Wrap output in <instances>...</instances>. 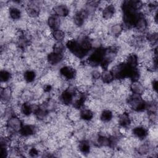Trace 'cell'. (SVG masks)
<instances>
[{"mask_svg": "<svg viewBox=\"0 0 158 158\" xmlns=\"http://www.w3.org/2000/svg\"><path fill=\"white\" fill-rule=\"evenodd\" d=\"M36 130L37 128L35 125L30 124L23 125L19 134L22 137L27 138L33 136L36 132Z\"/></svg>", "mask_w": 158, "mask_h": 158, "instance_id": "15", "label": "cell"}, {"mask_svg": "<svg viewBox=\"0 0 158 158\" xmlns=\"http://www.w3.org/2000/svg\"><path fill=\"white\" fill-rule=\"evenodd\" d=\"M65 48V46L62 42H56L53 45V51L64 54Z\"/></svg>", "mask_w": 158, "mask_h": 158, "instance_id": "32", "label": "cell"}, {"mask_svg": "<svg viewBox=\"0 0 158 158\" xmlns=\"http://www.w3.org/2000/svg\"><path fill=\"white\" fill-rule=\"evenodd\" d=\"M38 149L35 147H32L28 150V154L31 157H36L39 154Z\"/></svg>", "mask_w": 158, "mask_h": 158, "instance_id": "35", "label": "cell"}, {"mask_svg": "<svg viewBox=\"0 0 158 158\" xmlns=\"http://www.w3.org/2000/svg\"><path fill=\"white\" fill-rule=\"evenodd\" d=\"M79 117L85 122H89L92 120L94 117V112L89 107L83 108L79 112Z\"/></svg>", "mask_w": 158, "mask_h": 158, "instance_id": "18", "label": "cell"}, {"mask_svg": "<svg viewBox=\"0 0 158 158\" xmlns=\"http://www.w3.org/2000/svg\"><path fill=\"white\" fill-rule=\"evenodd\" d=\"M101 80L103 82V83L110 84L114 81V80H115V77L111 70L106 69L103 70V71L101 72Z\"/></svg>", "mask_w": 158, "mask_h": 158, "instance_id": "19", "label": "cell"}, {"mask_svg": "<svg viewBox=\"0 0 158 158\" xmlns=\"http://www.w3.org/2000/svg\"><path fill=\"white\" fill-rule=\"evenodd\" d=\"M51 35L52 38L56 42H62L65 37V33L62 30L57 29L51 30Z\"/></svg>", "mask_w": 158, "mask_h": 158, "instance_id": "24", "label": "cell"}, {"mask_svg": "<svg viewBox=\"0 0 158 158\" xmlns=\"http://www.w3.org/2000/svg\"><path fill=\"white\" fill-rule=\"evenodd\" d=\"M133 28H135L137 31L140 33H144L148 28V20L143 14H140Z\"/></svg>", "mask_w": 158, "mask_h": 158, "instance_id": "11", "label": "cell"}, {"mask_svg": "<svg viewBox=\"0 0 158 158\" xmlns=\"http://www.w3.org/2000/svg\"><path fill=\"white\" fill-rule=\"evenodd\" d=\"M5 126L7 129V132L10 133V135L12 136L17 133H19L23 126V123L21 119L17 115H14L7 119Z\"/></svg>", "mask_w": 158, "mask_h": 158, "instance_id": "4", "label": "cell"}, {"mask_svg": "<svg viewBox=\"0 0 158 158\" xmlns=\"http://www.w3.org/2000/svg\"><path fill=\"white\" fill-rule=\"evenodd\" d=\"M146 40L151 44H154L157 41V31H151L148 33L145 36Z\"/></svg>", "mask_w": 158, "mask_h": 158, "instance_id": "31", "label": "cell"}, {"mask_svg": "<svg viewBox=\"0 0 158 158\" xmlns=\"http://www.w3.org/2000/svg\"><path fill=\"white\" fill-rule=\"evenodd\" d=\"M96 143L98 146L109 147V136L104 135H99L96 138Z\"/></svg>", "mask_w": 158, "mask_h": 158, "instance_id": "29", "label": "cell"}, {"mask_svg": "<svg viewBox=\"0 0 158 158\" xmlns=\"http://www.w3.org/2000/svg\"><path fill=\"white\" fill-rule=\"evenodd\" d=\"M130 67L133 69H136L138 67L139 65V58L137 54L135 53L128 54L125 57V59L124 61Z\"/></svg>", "mask_w": 158, "mask_h": 158, "instance_id": "17", "label": "cell"}, {"mask_svg": "<svg viewBox=\"0 0 158 158\" xmlns=\"http://www.w3.org/2000/svg\"><path fill=\"white\" fill-rule=\"evenodd\" d=\"M12 78L11 73L6 70V69H2L0 72V80L1 83H7Z\"/></svg>", "mask_w": 158, "mask_h": 158, "instance_id": "30", "label": "cell"}, {"mask_svg": "<svg viewBox=\"0 0 158 158\" xmlns=\"http://www.w3.org/2000/svg\"><path fill=\"white\" fill-rule=\"evenodd\" d=\"M88 11L86 9H82L77 12L73 17V23L78 27L83 26L85 23V19L88 17Z\"/></svg>", "mask_w": 158, "mask_h": 158, "instance_id": "9", "label": "cell"}, {"mask_svg": "<svg viewBox=\"0 0 158 158\" xmlns=\"http://www.w3.org/2000/svg\"><path fill=\"white\" fill-rule=\"evenodd\" d=\"M149 148H150V147H149V144L144 143L139 146L137 151H138V153L139 154H146L149 152Z\"/></svg>", "mask_w": 158, "mask_h": 158, "instance_id": "33", "label": "cell"}, {"mask_svg": "<svg viewBox=\"0 0 158 158\" xmlns=\"http://www.w3.org/2000/svg\"><path fill=\"white\" fill-rule=\"evenodd\" d=\"M76 89L69 87L63 90L59 94V99L64 106H69L72 104L74 96L77 93Z\"/></svg>", "mask_w": 158, "mask_h": 158, "instance_id": "5", "label": "cell"}, {"mask_svg": "<svg viewBox=\"0 0 158 158\" xmlns=\"http://www.w3.org/2000/svg\"><path fill=\"white\" fill-rule=\"evenodd\" d=\"M116 9L113 4H106L101 11V16L105 20H111L115 15Z\"/></svg>", "mask_w": 158, "mask_h": 158, "instance_id": "8", "label": "cell"}, {"mask_svg": "<svg viewBox=\"0 0 158 158\" xmlns=\"http://www.w3.org/2000/svg\"><path fill=\"white\" fill-rule=\"evenodd\" d=\"M113 118V113L109 109H104L100 114V120L103 122H109Z\"/></svg>", "mask_w": 158, "mask_h": 158, "instance_id": "27", "label": "cell"}, {"mask_svg": "<svg viewBox=\"0 0 158 158\" xmlns=\"http://www.w3.org/2000/svg\"><path fill=\"white\" fill-rule=\"evenodd\" d=\"M78 148L80 152L83 154H87L90 152L91 145L88 140H81L78 144Z\"/></svg>", "mask_w": 158, "mask_h": 158, "instance_id": "25", "label": "cell"}, {"mask_svg": "<svg viewBox=\"0 0 158 158\" xmlns=\"http://www.w3.org/2000/svg\"><path fill=\"white\" fill-rule=\"evenodd\" d=\"M59 73L62 78L67 81H70L75 78L77 72L73 67L70 65H64L59 70Z\"/></svg>", "mask_w": 158, "mask_h": 158, "instance_id": "6", "label": "cell"}, {"mask_svg": "<svg viewBox=\"0 0 158 158\" xmlns=\"http://www.w3.org/2000/svg\"><path fill=\"white\" fill-rule=\"evenodd\" d=\"M12 96V91L9 87H5L1 89V102L6 104L8 102Z\"/></svg>", "mask_w": 158, "mask_h": 158, "instance_id": "23", "label": "cell"}, {"mask_svg": "<svg viewBox=\"0 0 158 158\" xmlns=\"http://www.w3.org/2000/svg\"><path fill=\"white\" fill-rule=\"evenodd\" d=\"M90 74L92 79H93L94 80H98L99 78H101V73L97 70H93Z\"/></svg>", "mask_w": 158, "mask_h": 158, "instance_id": "34", "label": "cell"}, {"mask_svg": "<svg viewBox=\"0 0 158 158\" xmlns=\"http://www.w3.org/2000/svg\"><path fill=\"white\" fill-rule=\"evenodd\" d=\"M47 24L52 30L59 29L61 24L60 19L59 17L54 14H52L48 17Z\"/></svg>", "mask_w": 158, "mask_h": 158, "instance_id": "16", "label": "cell"}, {"mask_svg": "<svg viewBox=\"0 0 158 158\" xmlns=\"http://www.w3.org/2000/svg\"><path fill=\"white\" fill-rule=\"evenodd\" d=\"M22 75L23 79L28 83L33 82L36 78V73L33 70H27Z\"/></svg>", "mask_w": 158, "mask_h": 158, "instance_id": "26", "label": "cell"}, {"mask_svg": "<svg viewBox=\"0 0 158 158\" xmlns=\"http://www.w3.org/2000/svg\"><path fill=\"white\" fill-rule=\"evenodd\" d=\"M131 118L130 114L126 111L121 112L118 116V123L123 128L129 127L131 124Z\"/></svg>", "mask_w": 158, "mask_h": 158, "instance_id": "10", "label": "cell"}, {"mask_svg": "<svg viewBox=\"0 0 158 158\" xmlns=\"http://www.w3.org/2000/svg\"><path fill=\"white\" fill-rule=\"evenodd\" d=\"M133 135L137 138L143 139L148 135V130L146 127L140 125L135 127L132 130Z\"/></svg>", "mask_w": 158, "mask_h": 158, "instance_id": "13", "label": "cell"}, {"mask_svg": "<svg viewBox=\"0 0 158 158\" xmlns=\"http://www.w3.org/2000/svg\"><path fill=\"white\" fill-rule=\"evenodd\" d=\"M151 86L152 88V89L153 92H155L157 93V80L156 79H153L151 81Z\"/></svg>", "mask_w": 158, "mask_h": 158, "instance_id": "37", "label": "cell"}, {"mask_svg": "<svg viewBox=\"0 0 158 158\" xmlns=\"http://www.w3.org/2000/svg\"><path fill=\"white\" fill-rule=\"evenodd\" d=\"M65 47L76 58L83 59L88 53L81 45L78 41L74 39L69 40L65 43Z\"/></svg>", "mask_w": 158, "mask_h": 158, "instance_id": "1", "label": "cell"}, {"mask_svg": "<svg viewBox=\"0 0 158 158\" xmlns=\"http://www.w3.org/2000/svg\"><path fill=\"white\" fill-rule=\"evenodd\" d=\"M9 15L10 18L14 20H18L21 18V10L16 7H11L9 9Z\"/></svg>", "mask_w": 158, "mask_h": 158, "instance_id": "28", "label": "cell"}, {"mask_svg": "<svg viewBox=\"0 0 158 158\" xmlns=\"http://www.w3.org/2000/svg\"><path fill=\"white\" fill-rule=\"evenodd\" d=\"M9 152H8V147L1 146V157L5 158L7 157Z\"/></svg>", "mask_w": 158, "mask_h": 158, "instance_id": "36", "label": "cell"}, {"mask_svg": "<svg viewBox=\"0 0 158 158\" xmlns=\"http://www.w3.org/2000/svg\"><path fill=\"white\" fill-rule=\"evenodd\" d=\"M20 112L25 117H28L33 113V105L28 101H25L22 104L20 107Z\"/></svg>", "mask_w": 158, "mask_h": 158, "instance_id": "21", "label": "cell"}, {"mask_svg": "<svg viewBox=\"0 0 158 158\" xmlns=\"http://www.w3.org/2000/svg\"><path fill=\"white\" fill-rule=\"evenodd\" d=\"M54 14L60 17H66L70 13L68 6L64 4H59L54 6L53 7Z\"/></svg>", "mask_w": 158, "mask_h": 158, "instance_id": "12", "label": "cell"}, {"mask_svg": "<svg viewBox=\"0 0 158 158\" xmlns=\"http://www.w3.org/2000/svg\"><path fill=\"white\" fill-rule=\"evenodd\" d=\"M123 31V25L121 23H116L109 28V34L113 37H118Z\"/></svg>", "mask_w": 158, "mask_h": 158, "instance_id": "20", "label": "cell"}, {"mask_svg": "<svg viewBox=\"0 0 158 158\" xmlns=\"http://www.w3.org/2000/svg\"><path fill=\"white\" fill-rule=\"evenodd\" d=\"M64 54L52 51L48 54L46 60L50 65H56L60 64L64 60Z\"/></svg>", "mask_w": 158, "mask_h": 158, "instance_id": "14", "label": "cell"}, {"mask_svg": "<svg viewBox=\"0 0 158 158\" xmlns=\"http://www.w3.org/2000/svg\"><path fill=\"white\" fill-rule=\"evenodd\" d=\"M106 48L103 47L96 48L88 56V63L93 67H96L101 64L104 58L105 57Z\"/></svg>", "mask_w": 158, "mask_h": 158, "instance_id": "3", "label": "cell"}, {"mask_svg": "<svg viewBox=\"0 0 158 158\" xmlns=\"http://www.w3.org/2000/svg\"><path fill=\"white\" fill-rule=\"evenodd\" d=\"M27 14L31 18H36L40 14V7L38 5H28L26 9Z\"/></svg>", "mask_w": 158, "mask_h": 158, "instance_id": "22", "label": "cell"}, {"mask_svg": "<svg viewBox=\"0 0 158 158\" xmlns=\"http://www.w3.org/2000/svg\"><path fill=\"white\" fill-rule=\"evenodd\" d=\"M127 104L130 109L135 112H142L146 109V102L141 96L131 94L127 99Z\"/></svg>", "mask_w": 158, "mask_h": 158, "instance_id": "2", "label": "cell"}, {"mask_svg": "<svg viewBox=\"0 0 158 158\" xmlns=\"http://www.w3.org/2000/svg\"><path fill=\"white\" fill-rule=\"evenodd\" d=\"M128 88L131 94L139 96H142L146 89L144 83L139 80L131 81Z\"/></svg>", "mask_w": 158, "mask_h": 158, "instance_id": "7", "label": "cell"}]
</instances>
